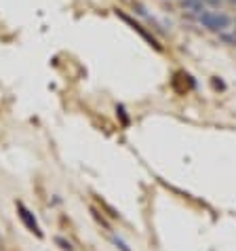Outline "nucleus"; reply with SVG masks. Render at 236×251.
<instances>
[{
	"label": "nucleus",
	"instance_id": "obj_8",
	"mask_svg": "<svg viewBox=\"0 0 236 251\" xmlns=\"http://www.w3.org/2000/svg\"><path fill=\"white\" fill-rule=\"evenodd\" d=\"M234 36H236V32H234Z\"/></svg>",
	"mask_w": 236,
	"mask_h": 251
},
{
	"label": "nucleus",
	"instance_id": "obj_6",
	"mask_svg": "<svg viewBox=\"0 0 236 251\" xmlns=\"http://www.w3.org/2000/svg\"><path fill=\"white\" fill-rule=\"evenodd\" d=\"M205 4H211V6H215V9H219V4H221V0H203Z\"/></svg>",
	"mask_w": 236,
	"mask_h": 251
},
{
	"label": "nucleus",
	"instance_id": "obj_3",
	"mask_svg": "<svg viewBox=\"0 0 236 251\" xmlns=\"http://www.w3.org/2000/svg\"><path fill=\"white\" fill-rule=\"evenodd\" d=\"M17 211H19V218H22V222L32 230L34 234H36V236H43V230H40L36 218H34V213H30V209H27L24 203H17Z\"/></svg>",
	"mask_w": 236,
	"mask_h": 251
},
{
	"label": "nucleus",
	"instance_id": "obj_5",
	"mask_svg": "<svg viewBox=\"0 0 236 251\" xmlns=\"http://www.w3.org/2000/svg\"><path fill=\"white\" fill-rule=\"evenodd\" d=\"M112 241H114V245H116L118 249H120V251H131V249L127 247V243H124V241H120V239H118V236H114Z\"/></svg>",
	"mask_w": 236,
	"mask_h": 251
},
{
	"label": "nucleus",
	"instance_id": "obj_7",
	"mask_svg": "<svg viewBox=\"0 0 236 251\" xmlns=\"http://www.w3.org/2000/svg\"><path fill=\"white\" fill-rule=\"evenodd\" d=\"M55 241H57V243H59V245H64V249H68V251H72V245H70V243H66L64 239H55Z\"/></svg>",
	"mask_w": 236,
	"mask_h": 251
},
{
	"label": "nucleus",
	"instance_id": "obj_1",
	"mask_svg": "<svg viewBox=\"0 0 236 251\" xmlns=\"http://www.w3.org/2000/svg\"><path fill=\"white\" fill-rule=\"evenodd\" d=\"M198 22H200V25L211 32H226L228 27L232 25L230 15H226V13H221V11H203L198 15Z\"/></svg>",
	"mask_w": 236,
	"mask_h": 251
},
{
	"label": "nucleus",
	"instance_id": "obj_2",
	"mask_svg": "<svg viewBox=\"0 0 236 251\" xmlns=\"http://www.w3.org/2000/svg\"><path fill=\"white\" fill-rule=\"evenodd\" d=\"M116 15H118V17H120V19H122V22H124V24H129V25H131V27H133V30H135V32H140V36H142L143 40H148V43H150L152 47H154V49H158V51H161V45H158V40H156L154 36H152V34H150L148 30H145V27H143L142 24H137V22H135V19H133V17H129V15H127V13H122V11H116Z\"/></svg>",
	"mask_w": 236,
	"mask_h": 251
},
{
	"label": "nucleus",
	"instance_id": "obj_4",
	"mask_svg": "<svg viewBox=\"0 0 236 251\" xmlns=\"http://www.w3.org/2000/svg\"><path fill=\"white\" fill-rule=\"evenodd\" d=\"M184 9L200 15V13L205 11V2H203V0H184Z\"/></svg>",
	"mask_w": 236,
	"mask_h": 251
}]
</instances>
